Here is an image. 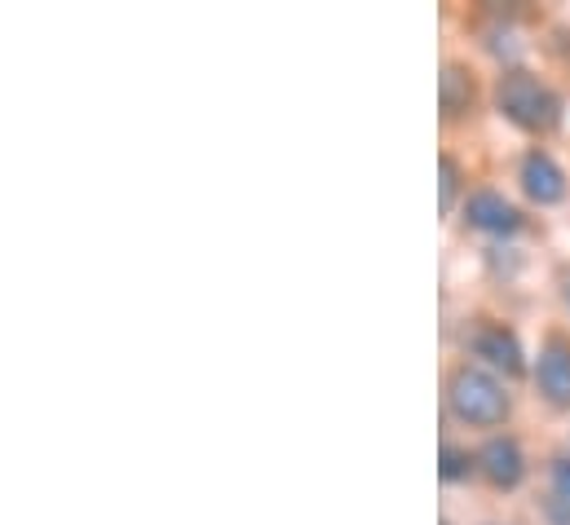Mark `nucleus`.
<instances>
[{"label":"nucleus","mask_w":570,"mask_h":525,"mask_svg":"<svg viewBox=\"0 0 570 525\" xmlns=\"http://www.w3.org/2000/svg\"><path fill=\"white\" fill-rule=\"evenodd\" d=\"M478 468L495 491H518L527 477V459L513 437H487V446L478 450Z\"/></svg>","instance_id":"0eeeda50"},{"label":"nucleus","mask_w":570,"mask_h":525,"mask_svg":"<svg viewBox=\"0 0 570 525\" xmlns=\"http://www.w3.org/2000/svg\"><path fill=\"white\" fill-rule=\"evenodd\" d=\"M438 102H442V116L446 120H460L464 111H473V102H478L473 71L460 67V62H446L442 76H438Z\"/></svg>","instance_id":"6e6552de"},{"label":"nucleus","mask_w":570,"mask_h":525,"mask_svg":"<svg viewBox=\"0 0 570 525\" xmlns=\"http://www.w3.org/2000/svg\"><path fill=\"white\" fill-rule=\"evenodd\" d=\"M460 181H464V172H460L455 155H442V159H438V208H442V212L455 208V190H460Z\"/></svg>","instance_id":"1a4fd4ad"},{"label":"nucleus","mask_w":570,"mask_h":525,"mask_svg":"<svg viewBox=\"0 0 570 525\" xmlns=\"http://www.w3.org/2000/svg\"><path fill=\"white\" fill-rule=\"evenodd\" d=\"M535 385H540V397L553 402V406H570V340L567 336H549L540 345V358H535Z\"/></svg>","instance_id":"39448f33"},{"label":"nucleus","mask_w":570,"mask_h":525,"mask_svg":"<svg viewBox=\"0 0 570 525\" xmlns=\"http://www.w3.org/2000/svg\"><path fill=\"white\" fill-rule=\"evenodd\" d=\"M464 221H469L473 230H482V235H495V239L522 230V212H518L500 190H473V195L464 199Z\"/></svg>","instance_id":"423d86ee"},{"label":"nucleus","mask_w":570,"mask_h":525,"mask_svg":"<svg viewBox=\"0 0 570 525\" xmlns=\"http://www.w3.org/2000/svg\"><path fill=\"white\" fill-rule=\"evenodd\" d=\"M446 406L460 424H473V428H495L509 419V394L504 385L482 372V367H455L451 380H446Z\"/></svg>","instance_id":"f03ea898"},{"label":"nucleus","mask_w":570,"mask_h":525,"mask_svg":"<svg viewBox=\"0 0 570 525\" xmlns=\"http://www.w3.org/2000/svg\"><path fill=\"white\" fill-rule=\"evenodd\" d=\"M495 107L500 116L513 125V129L531 132V137H544L562 125V98L527 67H509L500 71L495 80Z\"/></svg>","instance_id":"f257e3e1"},{"label":"nucleus","mask_w":570,"mask_h":525,"mask_svg":"<svg viewBox=\"0 0 570 525\" xmlns=\"http://www.w3.org/2000/svg\"><path fill=\"white\" fill-rule=\"evenodd\" d=\"M518 181H522L527 199H531V204H540V208H553V204H562V199H567V172H562V164H558L549 150H540V146L522 155Z\"/></svg>","instance_id":"20e7f679"},{"label":"nucleus","mask_w":570,"mask_h":525,"mask_svg":"<svg viewBox=\"0 0 570 525\" xmlns=\"http://www.w3.org/2000/svg\"><path fill=\"white\" fill-rule=\"evenodd\" d=\"M469 354L473 358H482L487 367H495V372H504L509 380H518V376H527V354H522V340L504 327V323H478L473 331H469Z\"/></svg>","instance_id":"7ed1b4c3"},{"label":"nucleus","mask_w":570,"mask_h":525,"mask_svg":"<svg viewBox=\"0 0 570 525\" xmlns=\"http://www.w3.org/2000/svg\"><path fill=\"white\" fill-rule=\"evenodd\" d=\"M478 468V455H469V450H460V446H442V464H438V477L442 482H464L469 473Z\"/></svg>","instance_id":"9d476101"},{"label":"nucleus","mask_w":570,"mask_h":525,"mask_svg":"<svg viewBox=\"0 0 570 525\" xmlns=\"http://www.w3.org/2000/svg\"><path fill=\"white\" fill-rule=\"evenodd\" d=\"M553 499L570 504V455H558V459H553Z\"/></svg>","instance_id":"9b49d317"}]
</instances>
